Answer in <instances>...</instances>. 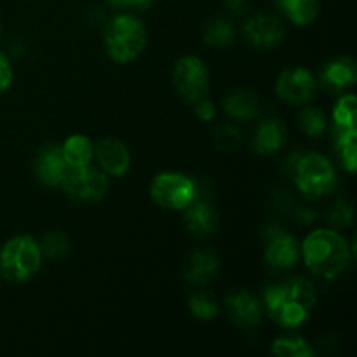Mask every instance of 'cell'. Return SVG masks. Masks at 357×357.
Returning a JSON list of instances; mask_svg holds the SVG:
<instances>
[{
    "label": "cell",
    "mask_w": 357,
    "mask_h": 357,
    "mask_svg": "<svg viewBox=\"0 0 357 357\" xmlns=\"http://www.w3.org/2000/svg\"><path fill=\"white\" fill-rule=\"evenodd\" d=\"M188 307H190V312L197 319L209 321L218 314V302L213 296V293L206 291V289H197V291L192 293L190 300H188Z\"/></svg>",
    "instance_id": "obj_23"
},
{
    "label": "cell",
    "mask_w": 357,
    "mask_h": 357,
    "mask_svg": "<svg viewBox=\"0 0 357 357\" xmlns=\"http://www.w3.org/2000/svg\"><path fill=\"white\" fill-rule=\"evenodd\" d=\"M94 155L100 166L112 176H124L131 167V153L121 139H101L94 149Z\"/></svg>",
    "instance_id": "obj_13"
},
{
    "label": "cell",
    "mask_w": 357,
    "mask_h": 357,
    "mask_svg": "<svg viewBox=\"0 0 357 357\" xmlns=\"http://www.w3.org/2000/svg\"><path fill=\"white\" fill-rule=\"evenodd\" d=\"M146 45V28L132 14L115 16L105 30V47L114 61H135Z\"/></svg>",
    "instance_id": "obj_3"
},
{
    "label": "cell",
    "mask_w": 357,
    "mask_h": 357,
    "mask_svg": "<svg viewBox=\"0 0 357 357\" xmlns=\"http://www.w3.org/2000/svg\"><path fill=\"white\" fill-rule=\"evenodd\" d=\"M244 31H246L248 40L258 49L274 47L282 40V35H284L281 21L267 13L255 14L253 17H250Z\"/></svg>",
    "instance_id": "obj_12"
},
{
    "label": "cell",
    "mask_w": 357,
    "mask_h": 357,
    "mask_svg": "<svg viewBox=\"0 0 357 357\" xmlns=\"http://www.w3.org/2000/svg\"><path fill=\"white\" fill-rule=\"evenodd\" d=\"M281 9L295 24L305 26L317 16L316 0H281Z\"/></svg>",
    "instance_id": "obj_22"
},
{
    "label": "cell",
    "mask_w": 357,
    "mask_h": 357,
    "mask_svg": "<svg viewBox=\"0 0 357 357\" xmlns=\"http://www.w3.org/2000/svg\"><path fill=\"white\" fill-rule=\"evenodd\" d=\"M223 107L229 117L236 121H251L260 112V100L253 91L236 89L225 98Z\"/></svg>",
    "instance_id": "obj_19"
},
{
    "label": "cell",
    "mask_w": 357,
    "mask_h": 357,
    "mask_svg": "<svg viewBox=\"0 0 357 357\" xmlns=\"http://www.w3.org/2000/svg\"><path fill=\"white\" fill-rule=\"evenodd\" d=\"M195 115H197L201 121H213L216 115V108H215V103L209 100H206V98H201V100L195 101Z\"/></svg>",
    "instance_id": "obj_31"
},
{
    "label": "cell",
    "mask_w": 357,
    "mask_h": 357,
    "mask_svg": "<svg viewBox=\"0 0 357 357\" xmlns=\"http://www.w3.org/2000/svg\"><path fill=\"white\" fill-rule=\"evenodd\" d=\"M40 251L42 255H45L47 258L56 260V258L68 253V239L59 232L47 234V236L44 237V241H42Z\"/></svg>",
    "instance_id": "obj_29"
},
{
    "label": "cell",
    "mask_w": 357,
    "mask_h": 357,
    "mask_svg": "<svg viewBox=\"0 0 357 357\" xmlns=\"http://www.w3.org/2000/svg\"><path fill=\"white\" fill-rule=\"evenodd\" d=\"M357 79L356 63L351 58H337L331 63H328L326 68L321 73V82L323 87L330 93H342L349 89Z\"/></svg>",
    "instance_id": "obj_16"
},
{
    "label": "cell",
    "mask_w": 357,
    "mask_h": 357,
    "mask_svg": "<svg viewBox=\"0 0 357 357\" xmlns=\"http://www.w3.org/2000/svg\"><path fill=\"white\" fill-rule=\"evenodd\" d=\"M0 35H2V24H0Z\"/></svg>",
    "instance_id": "obj_35"
},
{
    "label": "cell",
    "mask_w": 357,
    "mask_h": 357,
    "mask_svg": "<svg viewBox=\"0 0 357 357\" xmlns=\"http://www.w3.org/2000/svg\"><path fill=\"white\" fill-rule=\"evenodd\" d=\"M328 128V119L323 110L316 107L303 108L300 114V129L307 136H321Z\"/></svg>",
    "instance_id": "obj_26"
},
{
    "label": "cell",
    "mask_w": 357,
    "mask_h": 357,
    "mask_svg": "<svg viewBox=\"0 0 357 357\" xmlns=\"http://www.w3.org/2000/svg\"><path fill=\"white\" fill-rule=\"evenodd\" d=\"M356 108L357 101L354 94H347L342 98L337 103L333 112L335 126H342V128H356Z\"/></svg>",
    "instance_id": "obj_28"
},
{
    "label": "cell",
    "mask_w": 357,
    "mask_h": 357,
    "mask_svg": "<svg viewBox=\"0 0 357 357\" xmlns=\"http://www.w3.org/2000/svg\"><path fill=\"white\" fill-rule=\"evenodd\" d=\"M225 3L232 10H241L244 7V0H225Z\"/></svg>",
    "instance_id": "obj_34"
},
{
    "label": "cell",
    "mask_w": 357,
    "mask_h": 357,
    "mask_svg": "<svg viewBox=\"0 0 357 357\" xmlns=\"http://www.w3.org/2000/svg\"><path fill=\"white\" fill-rule=\"evenodd\" d=\"M173 80L180 96L190 103L206 98L209 91L208 70H206L204 63L194 56H185L176 63Z\"/></svg>",
    "instance_id": "obj_8"
},
{
    "label": "cell",
    "mask_w": 357,
    "mask_h": 357,
    "mask_svg": "<svg viewBox=\"0 0 357 357\" xmlns=\"http://www.w3.org/2000/svg\"><path fill=\"white\" fill-rule=\"evenodd\" d=\"M286 142V126L279 119H267L260 122L253 136V149L261 155L279 152Z\"/></svg>",
    "instance_id": "obj_17"
},
{
    "label": "cell",
    "mask_w": 357,
    "mask_h": 357,
    "mask_svg": "<svg viewBox=\"0 0 357 357\" xmlns=\"http://www.w3.org/2000/svg\"><path fill=\"white\" fill-rule=\"evenodd\" d=\"M236 37V31L234 26L227 20H215L206 26L204 30V42L213 47H218V45H227L234 40Z\"/></svg>",
    "instance_id": "obj_25"
},
{
    "label": "cell",
    "mask_w": 357,
    "mask_h": 357,
    "mask_svg": "<svg viewBox=\"0 0 357 357\" xmlns=\"http://www.w3.org/2000/svg\"><path fill=\"white\" fill-rule=\"evenodd\" d=\"M218 213L209 202L192 201L185 208V227L195 237H208L218 229Z\"/></svg>",
    "instance_id": "obj_14"
},
{
    "label": "cell",
    "mask_w": 357,
    "mask_h": 357,
    "mask_svg": "<svg viewBox=\"0 0 357 357\" xmlns=\"http://www.w3.org/2000/svg\"><path fill=\"white\" fill-rule=\"evenodd\" d=\"M220 271L218 257L209 251H199V253L192 255L185 267V278L188 282L195 286L208 284Z\"/></svg>",
    "instance_id": "obj_18"
},
{
    "label": "cell",
    "mask_w": 357,
    "mask_h": 357,
    "mask_svg": "<svg viewBox=\"0 0 357 357\" xmlns=\"http://www.w3.org/2000/svg\"><path fill=\"white\" fill-rule=\"evenodd\" d=\"M335 145L342 164L349 173H354L357 166V135L356 128L335 126Z\"/></svg>",
    "instance_id": "obj_21"
},
{
    "label": "cell",
    "mask_w": 357,
    "mask_h": 357,
    "mask_svg": "<svg viewBox=\"0 0 357 357\" xmlns=\"http://www.w3.org/2000/svg\"><path fill=\"white\" fill-rule=\"evenodd\" d=\"M150 195L164 209H185L195 199V183L181 173H160L153 178Z\"/></svg>",
    "instance_id": "obj_6"
},
{
    "label": "cell",
    "mask_w": 357,
    "mask_h": 357,
    "mask_svg": "<svg viewBox=\"0 0 357 357\" xmlns=\"http://www.w3.org/2000/svg\"><path fill=\"white\" fill-rule=\"evenodd\" d=\"M300 253L310 272L324 279H335L347 268L351 253L347 241L335 230L319 229L303 241Z\"/></svg>",
    "instance_id": "obj_2"
},
{
    "label": "cell",
    "mask_w": 357,
    "mask_h": 357,
    "mask_svg": "<svg viewBox=\"0 0 357 357\" xmlns=\"http://www.w3.org/2000/svg\"><path fill=\"white\" fill-rule=\"evenodd\" d=\"M213 142H215L216 149L222 150V152H234V150L239 149L243 136H241L239 129L234 128V126L222 124L215 129Z\"/></svg>",
    "instance_id": "obj_27"
},
{
    "label": "cell",
    "mask_w": 357,
    "mask_h": 357,
    "mask_svg": "<svg viewBox=\"0 0 357 357\" xmlns=\"http://www.w3.org/2000/svg\"><path fill=\"white\" fill-rule=\"evenodd\" d=\"M317 296L305 279H288L265 289V305L272 321L284 328H298L316 307Z\"/></svg>",
    "instance_id": "obj_1"
},
{
    "label": "cell",
    "mask_w": 357,
    "mask_h": 357,
    "mask_svg": "<svg viewBox=\"0 0 357 357\" xmlns=\"http://www.w3.org/2000/svg\"><path fill=\"white\" fill-rule=\"evenodd\" d=\"M115 7H136V9H146L152 0H108Z\"/></svg>",
    "instance_id": "obj_33"
},
{
    "label": "cell",
    "mask_w": 357,
    "mask_h": 357,
    "mask_svg": "<svg viewBox=\"0 0 357 357\" xmlns=\"http://www.w3.org/2000/svg\"><path fill=\"white\" fill-rule=\"evenodd\" d=\"M352 216H354V208H352V204L340 201L337 206H335L333 211H331L330 220L333 225L345 227L352 222Z\"/></svg>",
    "instance_id": "obj_30"
},
{
    "label": "cell",
    "mask_w": 357,
    "mask_h": 357,
    "mask_svg": "<svg viewBox=\"0 0 357 357\" xmlns=\"http://www.w3.org/2000/svg\"><path fill=\"white\" fill-rule=\"evenodd\" d=\"M227 310L229 316L244 328L257 326L261 319L260 302L246 291H234L227 296Z\"/></svg>",
    "instance_id": "obj_15"
},
{
    "label": "cell",
    "mask_w": 357,
    "mask_h": 357,
    "mask_svg": "<svg viewBox=\"0 0 357 357\" xmlns=\"http://www.w3.org/2000/svg\"><path fill=\"white\" fill-rule=\"evenodd\" d=\"M61 185L70 197L82 202L101 201L108 190L107 176L91 166L70 167Z\"/></svg>",
    "instance_id": "obj_7"
},
{
    "label": "cell",
    "mask_w": 357,
    "mask_h": 357,
    "mask_svg": "<svg viewBox=\"0 0 357 357\" xmlns=\"http://www.w3.org/2000/svg\"><path fill=\"white\" fill-rule=\"evenodd\" d=\"M61 152L68 167H82L89 166L94 155V146L87 136L73 135L63 143Z\"/></svg>",
    "instance_id": "obj_20"
},
{
    "label": "cell",
    "mask_w": 357,
    "mask_h": 357,
    "mask_svg": "<svg viewBox=\"0 0 357 357\" xmlns=\"http://www.w3.org/2000/svg\"><path fill=\"white\" fill-rule=\"evenodd\" d=\"M279 98L291 105L309 103L316 93V80L314 75L305 68H289L279 75L275 84Z\"/></svg>",
    "instance_id": "obj_9"
},
{
    "label": "cell",
    "mask_w": 357,
    "mask_h": 357,
    "mask_svg": "<svg viewBox=\"0 0 357 357\" xmlns=\"http://www.w3.org/2000/svg\"><path fill=\"white\" fill-rule=\"evenodd\" d=\"M10 82H13V68L9 65V59L0 52V94L7 91Z\"/></svg>",
    "instance_id": "obj_32"
},
{
    "label": "cell",
    "mask_w": 357,
    "mask_h": 357,
    "mask_svg": "<svg viewBox=\"0 0 357 357\" xmlns=\"http://www.w3.org/2000/svg\"><path fill=\"white\" fill-rule=\"evenodd\" d=\"M40 264V246L30 236L13 237L0 250V275L14 284L33 278Z\"/></svg>",
    "instance_id": "obj_4"
},
{
    "label": "cell",
    "mask_w": 357,
    "mask_h": 357,
    "mask_svg": "<svg viewBox=\"0 0 357 357\" xmlns=\"http://www.w3.org/2000/svg\"><path fill=\"white\" fill-rule=\"evenodd\" d=\"M293 178L305 197L317 199L333 190L337 183V173L330 160L316 152L303 153L293 164Z\"/></svg>",
    "instance_id": "obj_5"
},
{
    "label": "cell",
    "mask_w": 357,
    "mask_h": 357,
    "mask_svg": "<svg viewBox=\"0 0 357 357\" xmlns=\"http://www.w3.org/2000/svg\"><path fill=\"white\" fill-rule=\"evenodd\" d=\"M68 169L70 167L63 157L61 146L51 143V145H45L44 149L38 150L37 159H35V174L44 185H47V187L61 185Z\"/></svg>",
    "instance_id": "obj_11"
},
{
    "label": "cell",
    "mask_w": 357,
    "mask_h": 357,
    "mask_svg": "<svg viewBox=\"0 0 357 357\" xmlns=\"http://www.w3.org/2000/svg\"><path fill=\"white\" fill-rule=\"evenodd\" d=\"M300 251H302V246L289 234L279 229H272L267 234L265 260L275 271H286V268L295 267L296 261L300 260Z\"/></svg>",
    "instance_id": "obj_10"
},
{
    "label": "cell",
    "mask_w": 357,
    "mask_h": 357,
    "mask_svg": "<svg viewBox=\"0 0 357 357\" xmlns=\"http://www.w3.org/2000/svg\"><path fill=\"white\" fill-rule=\"evenodd\" d=\"M272 352L279 357H310L314 356V349L307 340L300 337L278 338L272 345Z\"/></svg>",
    "instance_id": "obj_24"
}]
</instances>
